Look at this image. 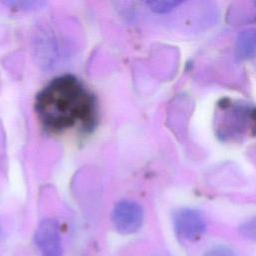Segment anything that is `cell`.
<instances>
[{"mask_svg":"<svg viewBox=\"0 0 256 256\" xmlns=\"http://www.w3.org/2000/svg\"><path fill=\"white\" fill-rule=\"evenodd\" d=\"M35 112L46 132L58 134L79 127L90 132L97 124V100L76 76L53 78L36 95Z\"/></svg>","mask_w":256,"mask_h":256,"instance_id":"obj_1","label":"cell"},{"mask_svg":"<svg viewBox=\"0 0 256 256\" xmlns=\"http://www.w3.org/2000/svg\"><path fill=\"white\" fill-rule=\"evenodd\" d=\"M216 133L224 141H235L256 134V106L223 100L218 106Z\"/></svg>","mask_w":256,"mask_h":256,"instance_id":"obj_2","label":"cell"},{"mask_svg":"<svg viewBox=\"0 0 256 256\" xmlns=\"http://www.w3.org/2000/svg\"><path fill=\"white\" fill-rule=\"evenodd\" d=\"M174 228L179 238L186 241H194L205 233L206 221L199 210L183 208L174 215Z\"/></svg>","mask_w":256,"mask_h":256,"instance_id":"obj_3","label":"cell"},{"mask_svg":"<svg viewBox=\"0 0 256 256\" xmlns=\"http://www.w3.org/2000/svg\"><path fill=\"white\" fill-rule=\"evenodd\" d=\"M112 221L116 230L121 234H132L142 225L143 209L135 201H119L113 209Z\"/></svg>","mask_w":256,"mask_h":256,"instance_id":"obj_4","label":"cell"},{"mask_svg":"<svg viewBox=\"0 0 256 256\" xmlns=\"http://www.w3.org/2000/svg\"><path fill=\"white\" fill-rule=\"evenodd\" d=\"M34 242L41 256H62L61 237L56 220H42L36 228Z\"/></svg>","mask_w":256,"mask_h":256,"instance_id":"obj_5","label":"cell"},{"mask_svg":"<svg viewBox=\"0 0 256 256\" xmlns=\"http://www.w3.org/2000/svg\"><path fill=\"white\" fill-rule=\"evenodd\" d=\"M236 54L242 60H248L256 55V28L243 30L236 39Z\"/></svg>","mask_w":256,"mask_h":256,"instance_id":"obj_6","label":"cell"},{"mask_svg":"<svg viewBox=\"0 0 256 256\" xmlns=\"http://www.w3.org/2000/svg\"><path fill=\"white\" fill-rule=\"evenodd\" d=\"M183 1L179 0H153L147 1L146 5L149 7L151 11L157 14H164L172 11L177 6L181 5Z\"/></svg>","mask_w":256,"mask_h":256,"instance_id":"obj_7","label":"cell"},{"mask_svg":"<svg viewBox=\"0 0 256 256\" xmlns=\"http://www.w3.org/2000/svg\"><path fill=\"white\" fill-rule=\"evenodd\" d=\"M4 5L9 6L10 8L17 9V10H34L36 8H41L45 3L42 1H5L3 2Z\"/></svg>","mask_w":256,"mask_h":256,"instance_id":"obj_8","label":"cell"},{"mask_svg":"<svg viewBox=\"0 0 256 256\" xmlns=\"http://www.w3.org/2000/svg\"><path fill=\"white\" fill-rule=\"evenodd\" d=\"M239 230L244 237L256 242V216L242 223Z\"/></svg>","mask_w":256,"mask_h":256,"instance_id":"obj_9","label":"cell"},{"mask_svg":"<svg viewBox=\"0 0 256 256\" xmlns=\"http://www.w3.org/2000/svg\"><path fill=\"white\" fill-rule=\"evenodd\" d=\"M204 256H237L236 253L227 246L217 245L206 251Z\"/></svg>","mask_w":256,"mask_h":256,"instance_id":"obj_10","label":"cell"},{"mask_svg":"<svg viewBox=\"0 0 256 256\" xmlns=\"http://www.w3.org/2000/svg\"><path fill=\"white\" fill-rule=\"evenodd\" d=\"M254 4H255V6H256V1H255V2H254Z\"/></svg>","mask_w":256,"mask_h":256,"instance_id":"obj_11","label":"cell"}]
</instances>
